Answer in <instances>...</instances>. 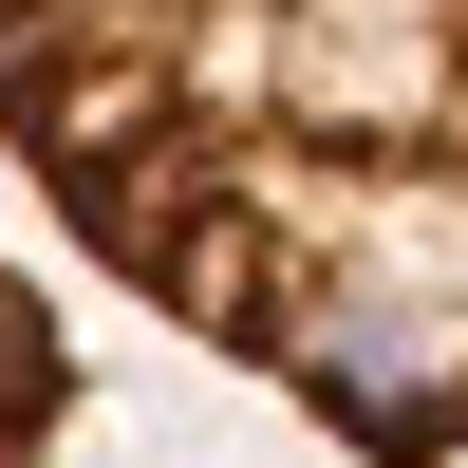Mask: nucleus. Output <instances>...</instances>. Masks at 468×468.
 Segmentation results:
<instances>
[{"label":"nucleus","mask_w":468,"mask_h":468,"mask_svg":"<svg viewBox=\"0 0 468 468\" xmlns=\"http://www.w3.org/2000/svg\"><path fill=\"white\" fill-rule=\"evenodd\" d=\"M0 169L356 468H468V0H0Z\"/></svg>","instance_id":"nucleus-1"},{"label":"nucleus","mask_w":468,"mask_h":468,"mask_svg":"<svg viewBox=\"0 0 468 468\" xmlns=\"http://www.w3.org/2000/svg\"><path fill=\"white\" fill-rule=\"evenodd\" d=\"M0 468H75V337L19 244H0Z\"/></svg>","instance_id":"nucleus-2"}]
</instances>
